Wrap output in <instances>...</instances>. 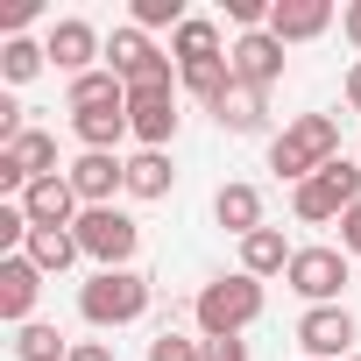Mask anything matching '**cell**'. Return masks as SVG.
I'll return each instance as SVG.
<instances>
[{
  "label": "cell",
  "mask_w": 361,
  "mask_h": 361,
  "mask_svg": "<svg viewBox=\"0 0 361 361\" xmlns=\"http://www.w3.org/2000/svg\"><path fill=\"white\" fill-rule=\"evenodd\" d=\"M78 312H85V326H135L149 312V276L142 269H99L78 290Z\"/></svg>",
  "instance_id": "cell-3"
},
{
  "label": "cell",
  "mask_w": 361,
  "mask_h": 361,
  "mask_svg": "<svg viewBox=\"0 0 361 361\" xmlns=\"http://www.w3.org/2000/svg\"><path fill=\"white\" fill-rule=\"evenodd\" d=\"M333 29V0H269V36L290 50V43H312Z\"/></svg>",
  "instance_id": "cell-11"
},
{
  "label": "cell",
  "mask_w": 361,
  "mask_h": 361,
  "mask_svg": "<svg viewBox=\"0 0 361 361\" xmlns=\"http://www.w3.org/2000/svg\"><path fill=\"white\" fill-rule=\"evenodd\" d=\"M227 64H234V85H248V92H269V85L283 78V43H276L269 29H255V36H234Z\"/></svg>",
  "instance_id": "cell-8"
},
{
  "label": "cell",
  "mask_w": 361,
  "mask_h": 361,
  "mask_svg": "<svg viewBox=\"0 0 361 361\" xmlns=\"http://www.w3.org/2000/svg\"><path fill=\"white\" fill-rule=\"evenodd\" d=\"M347 361H361V354H347Z\"/></svg>",
  "instance_id": "cell-34"
},
{
  "label": "cell",
  "mask_w": 361,
  "mask_h": 361,
  "mask_svg": "<svg viewBox=\"0 0 361 361\" xmlns=\"http://www.w3.org/2000/svg\"><path fill=\"white\" fill-rule=\"evenodd\" d=\"M22 255H29V262H36L43 276H57V269H71V262H78L85 248H78V234H71V227H36Z\"/></svg>",
  "instance_id": "cell-20"
},
{
  "label": "cell",
  "mask_w": 361,
  "mask_h": 361,
  "mask_svg": "<svg viewBox=\"0 0 361 361\" xmlns=\"http://www.w3.org/2000/svg\"><path fill=\"white\" fill-rule=\"evenodd\" d=\"M206 361H248V340L234 333V340H206Z\"/></svg>",
  "instance_id": "cell-29"
},
{
  "label": "cell",
  "mask_w": 361,
  "mask_h": 361,
  "mask_svg": "<svg viewBox=\"0 0 361 361\" xmlns=\"http://www.w3.org/2000/svg\"><path fill=\"white\" fill-rule=\"evenodd\" d=\"M227 135H262L269 128V106H262V92H248V85H227L220 92V106H206Z\"/></svg>",
  "instance_id": "cell-15"
},
{
  "label": "cell",
  "mask_w": 361,
  "mask_h": 361,
  "mask_svg": "<svg viewBox=\"0 0 361 361\" xmlns=\"http://www.w3.org/2000/svg\"><path fill=\"white\" fill-rule=\"evenodd\" d=\"M333 156H340V121H333V114H298V121L269 142V170H276V177H290V185L319 177Z\"/></svg>",
  "instance_id": "cell-1"
},
{
  "label": "cell",
  "mask_w": 361,
  "mask_h": 361,
  "mask_svg": "<svg viewBox=\"0 0 361 361\" xmlns=\"http://www.w3.org/2000/svg\"><path fill=\"white\" fill-rule=\"evenodd\" d=\"M354 340H361V326H354L347 305H312V312L298 319V347H305V361H340Z\"/></svg>",
  "instance_id": "cell-7"
},
{
  "label": "cell",
  "mask_w": 361,
  "mask_h": 361,
  "mask_svg": "<svg viewBox=\"0 0 361 361\" xmlns=\"http://www.w3.org/2000/svg\"><path fill=\"white\" fill-rule=\"evenodd\" d=\"M290 255H298V248L283 241V227H255V234L241 241V269H248L255 283H262V276H283V269H290Z\"/></svg>",
  "instance_id": "cell-16"
},
{
  "label": "cell",
  "mask_w": 361,
  "mask_h": 361,
  "mask_svg": "<svg viewBox=\"0 0 361 361\" xmlns=\"http://www.w3.org/2000/svg\"><path fill=\"white\" fill-rule=\"evenodd\" d=\"M290 206H298V220H305V227L340 220L347 206H361V163H354V156H333L319 177H305V185L290 192Z\"/></svg>",
  "instance_id": "cell-4"
},
{
  "label": "cell",
  "mask_w": 361,
  "mask_h": 361,
  "mask_svg": "<svg viewBox=\"0 0 361 361\" xmlns=\"http://www.w3.org/2000/svg\"><path fill=\"white\" fill-rule=\"evenodd\" d=\"M185 22H192L185 0H135V29H142V36H149V29H170V36H177Z\"/></svg>",
  "instance_id": "cell-27"
},
{
  "label": "cell",
  "mask_w": 361,
  "mask_h": 361,
  "mask_svg": "<svg viewBox=\"0 0 361 361\" xmlns=\"http://www.w3.org/2000/svg\"><path fill=\"white\" fill-rule=\"evenodd\" d=\"M43 64H50V50L29 43V36H8V43H0V78H8V85H29Z\"/></svg>",
  "instance_id": "cell-25"
},
{
  "label": "cell",
  "mask_w": 361,
  "mask_h": 361,
  "mask_svg": "<svg viewBox=\"0 0 361 361\" xmlns=\"http://www.w3.org/2000/svg\"><path fill=\"white\" fill-rule=\"evenodd\" d=\"M64 177H71V192H78L85 206H114V192H128V163H121V156H92V149H85Z\"/></svg>",
  "instance_id": "cell-12"
},
{
  "label": "cell",
  "mask_w": 361,
  "mask_h": 361,
  "mask_svg": "<svg viewBox=\"0 0 361 361\" xmlns=\"http://www.w3.org/2000/svg\"><path fill=\"white\" fill-rule=\"evenodd\" d=\"M340 248H347V255H361V206H347V213H340Z\"/></svg>",
  "instance_id": "cell-30"
},
{
  "label": "cell",
  "mask_w": 361,
  "mask_h": 361,
  "mask_svg": "<svg viewBox=\"0 0 361 361\" xmlns=\"http://www.w3.org/2000/svg\"><path fill=\"white\" fill-rule=\"evenodd\" d=\"M22 213H29L36 227H78V213H85V199L71 192V177L57 170V177H36V185L22 192Z\"/></svg>",
  "instance_id": "cell-10"
},
{
  "label": "cell",
  "mask_w": 361,
  "mask_h": 361,
  "mask_svg": "<svg viewBox=\"0 0 361 361\" xmlns=\"http://www.w3.org/2000/svg\"><path fill=\"white\" fill-rule=\"evenodd\" d=\"M64 106H71V114H106V106H128V85H121L114 71H85V78H71Z\"/></svg>",
  "instance_id": "cell-19"
},
{
  "label": "cell",
  "mask_w": 361,
  "mask_h": 361,
  "mask_svg": "<svg viewBox=\"0 0 361 361\" xmlns=\"http://www.w3.org/2000/svg\"><path fill=\"white\" fill-rule=\"evenodd\" d=\"M156 57H163V50H156V43H149V36H142V29H135V22H128V29H114V36H106V71H114V78H121V85H128V78H135V71H142V64H156Z\"/></svg>",
  "instance_id": "cell-18"
},
{
  "label": "cell",
  "mask_w": 361,
  "mask_h": 361,
  "mask_svg": "<svg viewBox=\"0 0 361 361\" xmlns=\"http://www.w3.org/2000/svg\"><path fill=\"white\" fill-rule=\"evenodd\" d=\"M71 135H78L92 156H114V142L135 135V128H128V106H106V114H71Z\"/></svg>",
  "instance_id": "cell-22"
},
{
  "label": "cell",
  "mask_w": 361,
  "mask_h": 361,
  "mask_svg": "<svg viewBox=\"0 0 361 361\" xmlns=\"http://www.w3.org/2000/svg\"><path fill=\"white\" fill-rule=\"evenodd\" d=\"M71 234H78V248H85L99 269H128V255L142 248V220L121 213V206H85Z\"/></svg>",
  "instance_id": "cell-5"
},
{
  "label": "cell",
  "mask_w": 361,
  "mask_h": 361,
  "mask_svg": "<svg viewBox=\"0 0 361 361\" xmlns=\"http://www.w3.org/2000/svg\"><path fill=\"white\" fill-rule=\"evenodd\" d=\"M71 361H114L106 340H71Z\"/></svg>",
  "instance_id": "cell-31"
},
{
  "label": "cell",
  "mask_w": 361,
  "mask_h": 361,
  "mask_svg": "<svg viewBox=\"0 0 361 361\" xmlns=\"http://www.w3.org/2000/svg\"><path fill=\"white\" fill-rule=\"evenodd\" d=\"M347 106L361 114V57H354V71H347Z\"/></svg>",
  "instance_id": "cell-33"
},
{
  "label": "cell",
  "mask_w": 361,
  "mask_h": 361,
  "mask_svg": "<svg viewBox=\"0 0 361 361\" xmlns=\"http://www.w3.org/2000/svg\"><path fill=\"white\" fill-rule=\"evenodd\" d=\"M128 128L142 135V149H163L177 135V85L170 92H128Z\"/></svg>",
  "instance_id": "cell-14"
},
{
  "label": "cell",
  "mask_w": 361,
  "mask_h": 361,
  "mask_svg": "<svg viewBox=\"0 0 361 361\" xmlns=\"http://www.w3.org/2000/svg\"><path fill=\"white\" fill-rule=\"evenodd\" d=\"M192 319H199V333H206V340H234V333H248V326L262 319V283H255L248 269H234V276H213V283L199 290Z\"/></svg>",
  "instance_id": "cell-2"
},
{
  "label": "cell",
  "mask_w": 361,
  "mask_h": 361,
  "mask_svg": "<svg viewBox=\"0 0 361 361\" xmlns=\"http://www.w3.org/2000/svg\"><path fill=\"white\" fill-rule=\"evenodd\" d=\"M347 276H354V255H347V248H298L290 269H283V283H290L305 305H340Z\"/></svg>",
  "instance_id": "cell-6"
},
{
  "label": "cell",
  "mask_w": 361,
  "mask_h": 361,
  "mask_svg": "<svg viewBox=\"0 0 361 361\" xmlns=\"http://www.w3.org/2000/svg\"><path fill=\"white\" fill-rule=\"evenodd\" d=\"M213 220H220L227 234H241V241H248V234L262 227V192H255V185H220V199H213Z\"/></svg>",
  "instance_id": "cell-17"
},
{
  "label": "cell",
  "mask_w": 361,
  "mask_h": 361,
  "mask_svg": "<svg viewBox=\"0 0 361 361\" xmlns=\"http://www.w3.org/2000/svg\"><path fill=\"white\" fill-rule=\"evenodd\" d=\"M177 78H185V92H192V99L220 106V92L234 85V64H227V57H213V64H192V71H177Z\"/></svg>",
  "instance_id": "cell-26"
},
{
  "label": "cell",
  "mask_w": 361,
  "mask_h": 361,
  "mask_svg": "<svg viewBox=\"0 0 361 361\" xmlns=\"http://www.w3.org/2000/svg\"><path fill=\"white\" fill-rule=\"evenodd\" d=\"M43 50L57 57V71H71V78H85L92 71V57H106V43H99V29L92 22H78V15H64V22H50V36H43Z\"/></svg>",
  "instance_id": "cell-9"
},
{
  "label": "cell",
  "mask_w": 361,
  "mask_h": 361,
  "mask_svg": "<svg viewBox=\"0 0 361 361\" xmlns=\"http://www.w3.org/2000/svg\"><path fill=\"white\" fill-rule=\"evenodd\" d=\"M340 29H347V36L361 43V0H347V8H340Z\"/></svg>",
  "instance_id": "cell-32"
},
{
  "label": "cell",
  "mask_w": 361,
  "mask_h": 361,
  "mask_svg": "<svg viewBox=\"0 0 361 361\" xmlns=\"http://www.w3.org/2000/svg\"><path fill=\"white\" fill-rule=\"evenodd\" d=\"M15 354H22V361H71V340H64L57 326L29 319V326H15Z\"/></svg>",
  "instance_id": "cell-24"
},
{
  "label": "cell",
  "mask_w": 361,
  "mask_h": 361,
  "mask_svg": "<svg viewBox=\"0 0 361 361\" xmlns=\"http://www.w3.org/2000/svg\"><path fill=\"white\" fill-rule=\"evenodd\" d=\"M36 290H43V269L29 255H8L0 262V319L8 326H29L36 319Z\"/></svg>",
  "instance_id": "cell-13"
},
{
  "label": "cell",
  "mask_w": 361,
  "mask_h": 361,
  "mask_svg": "<svg viewBox=\"0 0 361 361\" xmlns=\"http://www.w3.org/2000/svg\"><path fill=\"white\" fill-rule=\"evenodd\" d=\"M170 185H177V170H170V156H163V149L128 156V192H135V199H170Z\"/></svg>",
  "instance_id": "cell-23"
},
{
  "label": "cell",
  "mask_w": 361,
  "mask_h": 361,
  "mask_svg": "<svg viewBox=\"0 0 361 361\" xmlns=\"http://www.w3.org/2000/svg\"><path fill=\"white\" fill-rule=\"evenodd\" d=\"M170 57H177V71H192V64H213V57H227V50H220V29H213L206 15H192L185 29L170 36Z\"/></svg>",
  "instance_id": "cell-21"
},
{
  "label": "cell",
  "mask_w": 361,
  "mask_h": 361,
  "mask_svg": "<svg viewBox=\"0 0 361 361\" xmlns=\"http://www.w3.org/2000/svg\"><path fill=\"white\" fill-rule=\"evenodd\" d=\"M149 361H206V340H185V333L163 326V333L149 340Z\"/></svg>",
  "instance_id": "cell-28"
}]
</instances>
